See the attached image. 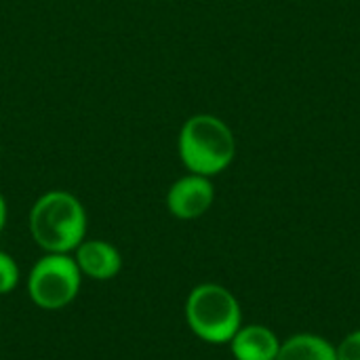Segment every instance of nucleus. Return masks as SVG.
<instances>
[{
    "label": "nucleus",
    "mask_w": 360,
    "mask_h": 360,
    "mask_svg": "<svg viewBox=\"0 0 360 360\" xmlns=\"http://www.w3.org/2000/svg\"><path fill=\"white\" fill-rule=\"evenodd\" d=\"M17 283H19V266H17V262L8 253L0 251V295L11 293L17 287Z\"/></svg>",
    "instance_id": "1a4fd4ad"
},
{
    "label": "nucleus",
    "mask_w": 360,
    "mask_h": 360,
    "mask_svg": "<svg viewBox=\"0 0 360 360\" xmlns=\"http://www.w3.org/2000/svg\"><path fill=\"white\" fill-rule=\"evenodd\" d=\"M213 198L215 190L209 177L190 173L169 188L167 207L177 219H196L211 209Z\"/></svg>",
    "instance_id": "39448f33"
},
{
    "label": "nucleus",
    "mask_w": 360,
    "mask_h": 360,
    "mask_svg": "<svg viewBox=\"0 0 360 360\" xmlns=\"http://www.w3.org/2000/svg\"><path fill=\"white\" fill-rule=\"evenodd\" d=\"M276 360H338L335 348L312 333H300L281 344Z\"/></svg>",
    "instance_id": "6e6552de"
},
{
    "label": "nucleus",
    "mask_w": 360,
    "mask_h": 360,
    "mask_svg": "<svg viewBox=\"0 0 360 360\" xmlns=\"http://www.w3.org/2000/svg\"><path fill=\"white\" fill-rule=\"evenodd\" d=\"M30 232L46 253H70L84 240L86 211L82 202L63 190L42 194L30 211Z\"/></svg>",
    "instance_id": "f257e3e1"
},
{
    "label": "nucleus",
    "mask_w": 360,
    "mask_h": 360,
    "mask_svg": "<svg viewBox=\"0 0 360 360\" xmlns=\"http://www.w3.org/2000/svg\"><path fill=\"white\" fill-rule=\"evenodd\" d=\"M4 224H6V200L0 194V232L4 230Z\"/></svg>",
    "instance_id": "9b49d317"
},
{
    "label": "nucleus",
    "mask_w": 360,
    "mask_h": 360,
    "mask_svg": "<svg viewBox=\"0 0 360 360\" xmlns=\"http://www.w3.org/2000/svg\"><path fill=\"white\" fill-rule=\"evenodd\" d=\"M186 321L192 333L209 344H228L243 327L236 297L226 287L213 283L192 289L186 300Z\"/></svg>",
    "instance_id": "7ed1b4c3"
},
{
    "label": "nucleus",
    "mask_w": 360,
    "mask_h": 360,
    "mask_svg": "<svg viewBox=\"0 0 360 360\" xmlns=\"http://www.w3.org/2000/svg\"><path fill=\"white\" fill-rule=\"evenodd\" d=\"M177 150L190 173L211 177L230 167L236 154V141L230 127L221 118L196 114L184 122Z\"/></svg>",
    "instance_id": "f03ea898"
},
{
    "label": "nucleus",
    "mask_w": 360,
    "mask_h": 360,
    "mask_svg": "<svg viewBox=\"0 0 360 360\" xmlns=\"http://www.w3.org/2000/svg\"><path fill=\"white\" fill-rule=\"evenodd\" d=\"M338 360H360V329L344 338V342L335 348Z\"/></svg>",
    "instance_id": "9d476101"
},
{
    "label": "nucleus",
    "mask_w": 360,
    "mask_h": 360,
    "mask_svg": "<svg viewBox=\"0 0 360 360\" xmlns=\"http://www.w3.org/2000/svg\"><path fill=\"white\" fill-rule=\"evenodd\" d=\"M74 259L80 274L93 281H110L122 268L120 251L105 240H82L76 247Z\"/></svg>",
    "instance_id": "423d86ee"
},
{
    "label": "nucleus",
    "mask_w": 360,
    "mask_h": 360,
    "mask_svg": "<svg viewBox=\"0 0 360 360\" xmlns=\"http://www.w3.org/2000/svg\"><path fill=\"white\" fill-rule=\"evenodd\" d=\"M230 348L236 360H276L281 342L272 329L264 325H247L234 333Z\"/></svg>",
    "instance_id": "0eeeda50"
},
{
    "label": "nucleus",
    "mask_w": 360,
    "mask_h": 360,
    "mask_svg": "<svg viewBox=\"0 0 360 360\" xmlns=\"http://www.w3.org/2000/svg\"><path fill=\"white\" fill-rule=\"evenodd\" d=\"M82 274L70 253H46L27 276V295L42 310H61L80 291Z\"/></svg>",
    "instance_id": "20e7f679"
}]
</instances>
